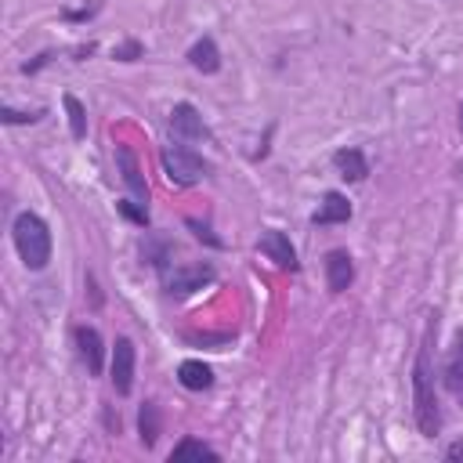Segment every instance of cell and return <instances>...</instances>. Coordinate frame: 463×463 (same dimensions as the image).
<instances>
[{
	"label": "cell",
	"instance_id": "277c9868",
	"mask_svg": "<svg viewBox=\"0 0 463 463\" xmlns=\"http://www.w3.org/2000/svg\"><path fill=\"white\" fill-rule=\"evenodd\" d=\"M217 279L213 264L206 260H192V264H170L166 271H159V282H163V293L166 297H188L203 286H210Z\"/></svg>",
	"mask_w": 463,
	"mask_h": 463
},
{
	"label": "cell",
	"instance_id": "e0dca14e",
	"mask_svg": "<svg viewBox=\"0 0 463 463\" xmlns=\"http://www.w3.org/2000/svg\"><path fill=\"white\" fill-rule=\"evenodd\" d=\"M159 434H163V412H159V405L148 398V402L137 409V438H141L145 449H156Z\"/></svg>",
	"mask_w": 463,
	"mask_h": 463
},
{
	"label": "cell",
	"instance_id": "6da1fadb",
	"mask_svg": "<svg viewBox=\"0 0 463 463\" xmlns=\"http://www.w3.org/2000/svg\"><path fill=\"white\" fill-rule=\"evenodd\" d=\"M434 336H438V315H427V329L412 362V420L423 438L441 434V405L434 391Z\"/></svg>",
	"mask_w": 463,
	"mask_h": 463
},
{
	"label": "cell",
	"instance_id": "d6986e66",
	"mask_svg": "<svg viewBox=\"0 0 463 463\" xmlns=\"http://www.w3.org/2000/svg\"><path fill=\"white\" fill-rule=\"evenodd\" d=\"M61 105L69 112V134H72V141H83L87 137V109H83V101L76 94H65Z\"/></svg>",
	"mask_w": 463,
	"mask_h": 463
},
{
	"label": "cell",
	"instance_id": "9a60e30c",
	"mask_svg": "<svg viewBox=\"0 0 463 463\" xmlns=\"http://www.w3.org/2000/svg\"><path fill=\"white\" fill-rule=\"evenodd\" d=\"M170 257H174L170 235H163V232H145V239H141V264H148V268H156V271H166V268H170Z\"/></svg>",
	"mask_w": 463,
	"mask_h": 463
},
{
	"label": "cell",
	"instance_id": "5bb4252c",
	"mask_svg": "<svg viewBox=\"0 0 463 463\" xmlns=\"http://www.w3.org/2000/svg\"><path fill=\"white\" fill-rule=\"evenodd\" d=\"M188 65L195 69V72H203V76H213V72H221V47H217V40L206 33V36H199L192 47H188Z\"/></svg>",
	"mask_w": 463,
	"mask_h": 463
},
{
	"label": "cell",
	"instance_id": "cb8c5ba5",
	"mask_svg": "<svg viewBox=\"0 0 463 463\" xmlns=\"http://www.w3.org/2000/svg\"><path fill=\"white\" fill-rule=\"evenodd\" d=\"M98 11H101V0H90V4H87V7H80V11H72V7H69V11H61V18H65V22H90Z\"/></svg>",
	"mask_w": 463,
	"mask_h": 463
},
{
	"label": "cell",
	"instance_id": "4fadbf2b",
	"mask_svg": "<svg viewBox=\"0 0 463 463\" xmlns=\"http://www.w3.org/2000/svg\"><path fill=\"white\" fill-rule=\"evenodd\" d=\"M333 166H336V174H340L344 181H351V184H358V181L369 177V159H365V152H362L358 145L336 148V152H333Z\"/></svg>",
	"mask_w": 463,
	"mask_h": 463
},
{
	"label": "cell",
	"instance_id": "5b68a950",
	"mask_svg": "<svg viewBox=\"0 0 463 463\" xmlns=\"http://www.w3.org/2000/svg\"><path fill=\"white\" fill-rule=\"evenodd\" d=\"M134 369H137V347L130 336H116L112 344V354H109V380H112V391L119 398H127L134 391Z\"/></svg>",
	"mask_w": 463,
	"mask_h": 463
},
{
	"label": "cell",
	"instance_id": "3957f363",
	"mask_svg": "<svg viewBox=\"0 0 463 463\" xmlns=\"http://www.w3.org/2000/svg\"><path fill=\"white\" fill-rule=\"evenodd\" d=\"M159 166H163L166 181H170V184H181V188L199 184V181L210 177V170H213V166H210L192 145H184V141L163 145V148H159Z\"/></svg>",
	"mask_w": 463,
	"mask_h": 463
},
{
	"label": "cell",
	"instance_id": "484cf974",
	"mask_svg": "<svg viewBox=\"0 0 463 463\" xmlns=\"http://www.w3.org/2000/svg\"><path fill=\"white\" fill-rule=\"evenodd\" d=\"M105 430L119 434V412H112V405H105Z\"/></svg>",
	"mask_w": 463,
	"mask_h": 463
},
{
	"label": "cell",
	"instance_id": "ba28073f",
	"mask_svg": "<svg viewBox=\"0 0 463 463\" xmlns=\"http://www.w3.org/2000/svg\"><path fill=\"white\" fill-rule=\"evenodd\" d=\"M116 170H119V181L127 184L130 199H137V203L148 206V181H145L141 163H137V152L130 145H116Z\"/></svg>",
	"mask_w": 463,
	"mask_h": 463
},
{
	"label": "cell",
	"instance_id": "44dd1931",
	"mask_svg": "<svg viewBox=\"0 0 463 463\" xmlns=\"http://www.w3.org/2000/svg\"><path fill=\"white\" fill-rule=\"evenodd\" d=\"M184 228H188L199 242H206L210 250H224V239H217V235H213V228H210L206 221H199V217H184Z\"/></svg>",
	"mask_w": 463,
	"mask_h": 463
},
{
	"label": "cell",
	"instance_id": "7c38bea8",
	"mask_svg": "<svg viewBox=\"0 0 463 463\" xmlns=\"http://www.w3.org/2000/svg\"><path fill=\"white\" fill-rule=\"evenodd\" d=\"M347 221H351V199H347L344 192L329 188V192L322 195L318 210L311 213V224H315V228H329V224H347Z\"/></svg>",
	"mask_w": 463,
	"mask_h": 463
},
{
	"label": "cell",
	"instance_id": "8992f818",
	"mask_svg": "<svg viewBox=\"0 0 463 463\" xmlns=\"http://www.w3.org/2000/svg\"><path fill=\"white\" fill-rule=\"evenodd\" d=\"M166 130H170L174 141H184V145H192V141H210V127L203 123V116H199V109H195L192 101H177V105L170 109Z\"/></svg>",
	"mask_w": 463,
	"mask_h": 463
},
{
	"label": "cell",
	"instance_id": "30bf717a",
	"mask_svg": "<svg viewBox=\"0 0 463 463\" xmlns=\"http://www.w3.org/2000/svg\"><path fill=\"white\" fill-rule=\"evenodd\" d=\"M322 271H326V289L329 293H347L354 282V260L347 250H329L322 257Z\"/></svg>",
	"mask_w": 463,
	"mask_h": 463
},
{
	"label": "cell",
	"instance_id": "7a4b0ae2",
	"mask_svg": "<svg viewBox=\"0 0 463 463\" xmlns=\"http://www.w3.org/2000/svg\"><path fill=\"white\" fill-rule=\"evenodd\" d=\"M11 239H14V250L22 257V264L29 271H43L51 264V253H54V239H51V224L36 213V210H22L14 213L11 221Z\"/></svg>",
	"mask_w": 463,
	"mask_h": 463
},
{
	"label": "cell",
	"instance_id": "7402d4cb",
	"mask_svg": "<svg viewBox=\"0 0 463 463\" xmlns=\"http://www.w3.org/2000/svg\"><path fill=\"white\" fill-rule=\"evenodd\" d=\"M0 119H4L7 127H22V123H40V119H43V109L22 112V109H11V105H0Z\"/></svg>",
	"mask_w": 463,
	"mask_h": 463
},
{
	"label": "cell",
	"instance_id": "2e32d148",
	"mask_svg": "<svg viewBox=\"0 0 463 463\" xmlns=\"http://www.w3.org/2000/svg\"><path fill=\"white\" fill-rule=\"evenodd\" d=\"M177 383L184 391H210L213 387V369L203 358H184L177 365Z\"/></svg>",
	"mask_w": 463,
	"mask_h": 463
},
{
	"label": "cell",
	"instance_id": "d4e9b609",
	"mask_svg": "<svg viewBox=\"0 0 463 463\" xmlns=\"http://www.w3.org/2000/svg\"><path fill=\"white\" fill-rule=\"evenodd\" d=\"M54 58H58V51H40L33 61H25V65H22V72H25V76H33V72H40L43 65H51Z\"/></svg>",
	"mask_w": 463,
	"mask_h": 463
},
{
	"label": "cell",
	"instance_id": "4316f807",
	"mask_svg": "<svg viewBox=\"0 0 463 463\" xmlns=\"http://www.w3.org/2000/svg\"><path fill=\"white\" fill-rule=\"evenodd\" d=\"M445 459H463V441H452V445L445 449Z\"/></svg>",
	"mask_w": 463,
	"mask_h": 463
},
{
	"label": "cell",
	"instance_id": "8fae6325",
	"mask_svg": "<svg viewBox=\"0 0 463 463\" xmlns=\"http://www.w3.org/2000/svg\"><path fill=\"white\" fill-rule=\"evenodd\" d=\"M441 387L463 405V329L452 336V347L441 362Z\"/></svg>",
	"mask_w": 463,
	"mask_h": 463
},
{
	"label": "cell",
	"instance_id": "ac0fdd59",
	"mask_svg": "<svg viewBox=\"0 0 463 463\" xmlns=\"http://www.w3.org/2000/svg\"><path fill=\"white\" fill-rule=\"evenodd\" d=\"M181 459H221V452L210 449V445L199 441V438H181V441L170 449V463H181Z\"/></svg>",
	"mask_w": 463,
	"mask_h": 463
},
{
	"label": "cell",
	"instance_id": "ffe728a7",
	"mask_svg": "<svg viewBox=\"0 0 463 463\" xmlns=\"http://www.w3.org/2000/svg\"><path fill=\"white\" fill-rule=\"evenodd\" d=\"M116 210H119V217H127L130 224L148 228V206H145V203H137V199H119Z\"/></svg>",
	"mask_w": 463,
	"mask_h": 463
},
{
	"label": "cell",
	"instance_id": "83f0119b",
	"mask_svg": "<svg viewBox=\"0 0 463 463\" xmlns=\"http://www.w3.org/2000/svg\"><path fill=\"white\" fill-rule=\"evenodd\" d=\"M459 134H463V105H459Z\"/></svg>",
	"mask_w": 463,
	"mask_h": 463
},
{
	"label": "cell",
	"instance_id": "52a82bcc",
	"mask_svg": "<svg viewBox=\"0 0 463 463\" xmlns=\"http://www.w3.org/2000/svg\"><path fill=\"white\" fill-rule=\"evenodd\" d=\"M257 250H260L275 268H282V271H300L297 246L289 242V235H286V232H279V228H264V232H260V239H257Z\"/></svg>",
	"mask_w": 463,
	"mask_h": 463
},
{
	"label": "cell",
	"instance_id": "603a6c76",
	"mask_svg": "<svg viewBox=\"0 0 463 463\" xmlns=\"http://www.w3.org/2000/svg\"><path fill=\"white\" fill-rule=\"evenodd\" d=\"M112 58H116V61H137V58H145V43L134 40V36H127V40H119V43L112 47Z\"/></svg>",
	"mask_w": 463,
	"mask_h": 463
},
{
	"label": "cell",
	"instance_id": "9c48e42d",
	"mask_svg": "<svg viewBox=\"0 0 463 463\" xmlns=\"http://www.w3.org/2000/svg\"><path fill=\"white\" fill-rule=\"evenodd\" d=\"M72 340H76V354L87 365V373L101 376V369H105V340H101V333L94 326H76Z\"/></svg>",
	"mask_w": 463,
	"mask_h": 463
}]
</instances>
